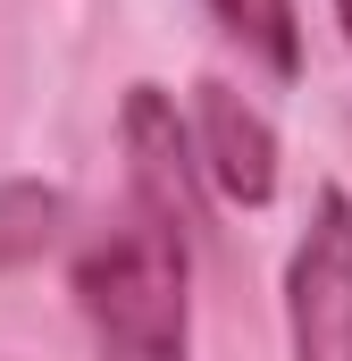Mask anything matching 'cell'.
Wrapping results in <instances>:
<instances>
[{
    "label": "cell",
    "mask_w": 352,
    "mask_h": 361,
    "mask_svg": "<svg viewBox=\"0 0 352 361\" xmlns=\"http://www.w3.org/2000/svg\"><path fill=\"white\" fill-rule=\"evenodd\" d=\"M101 361H193V235L126 202L68 269Z\"/></svg>",
    "instance_id": "6da1fadb"
},
{
    "label": "cell",
    "mask_w": 352,
    "mask_h": 361,
    "mask_svg": "<svg viewBox=\"0 0 352 361\" xmlns=\"http://www.w3.org/2000/svg\"><path fill=\"white\" fill-rule=\"evenodd\" d=\"M118 143H126V202L176 219L184 235H201V143H193V118L176 109V92L160 85H126L118 109Z\"/></svg>",
    "instance_id": "3957f363"
},
{
    "label": "cell",
    "mask_w": 352,
    "mask_h": 361,
    "mask_svg": "<svg viewBox=\"0 0 352 361\" xmlns=\"http://www.w3.org/2000/svg\"><path fill=\"white\" fill-rule=\"evenodd\" d=\"M285 345L294 361H352V193L336 177L310 193L285 261Z\"/></svg>",
    "instance_id": "7a4b0ae2"
},
{
    "label": "cell",
    "mask_w": 352,
    "mask_h": 361,
    "mask_svg": "<svg viewBox=\"0 0 352 361\" xmlns=\"http://www.w3.org/2000/svg\"><path fill=\"white\" fill-rule=\"evenodd\" d=\"M68 227V193L42 177H0V277L8 269H34Z\"/></svg>",
    "instance_id": "5b68a950"
},
{
    "label": "cell",
    "mask_w": 352,
    "mask_h": 361,
    "mask_svg": "<svg viewBox=\"0 0 352 361\" xmlns=\"http://www.w3.org/2000/svg\"><path fill=\"white\" fill-rule=\"evenodd\" d=\"M193 143H201V177H210L218 202H235V210H268L277 202V126L227 76L193 85Z\"/></svg>",
    "instance_id": "277c9868"
},
{
    "label": "cell",
    "mask_w": 352,
    "mask_h": 361,
    "mask_svg": "<svg viewBox=\"0 0 352 361\" xmlns=\"http://www.w3.org/2000/svg\"><path fill=\"white\" fill-rule=\"evenodd\" d=\"M252 59H260L277 85H294L302 76V0H201Z\"/></svg>",
    "instance_id": "8992f818"
},
{
    "label": "cell",
    "mask_w": 352,
    "mask_h": 361,
    "mask_svg": "<svg viewBox=\"0 0 352 361\" xmlns=\"http://www.w3.org/2000/svg\"><path fill=\"white\" fill-rule=\"evenodd\" d=\"M336 25H344V42H352V0H336Z\"/></svg>",
    "instance_id": "52a82bcc"
}]
</instances>
